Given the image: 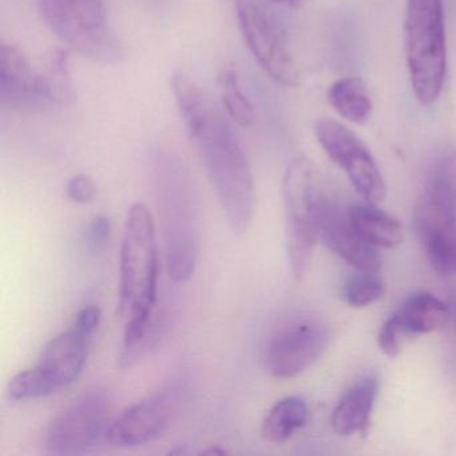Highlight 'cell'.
<instances>
[{
    "instance_id": "d4e9b609",
    "label": "cell",
    "mask_w": 456,
    "mask_h": 456,
    "mask_svg": "<svg viewBox=\"0 0 456 456\" xmlns=\"http://www.w3.org/2000/svg\"><path fill=\"white\" fill-rule=\"evenodd\" d=\"M111 221L106 216H95L85 231V242L87 249L92 252H98L105 247L106 242L110 239Z\"/></svg>"
},
{
    "instance_id": "f1b7e54d",
    "label": "cell",
    "mask_w": 456,
    "mask_h": 456,
    "mask_svg": "<svg viewBox=\"0 0 456 456\" xmlns=\"http://www.w3.org/2000/svg\"><path fill=\"white\" fill-rule=\"evenodd\" d=\"M455 317H456V306H455Z\"/></svg>"
},
{
    "instance_id": "83f0119b",
    "label": "cell",
    "mask_w": 456,
    "mask_h": 456,
    "mask_svg": "<svg viewBox=\"0 0 456 456\" xmlns=\"http://www.w3.org/2000/svg\"><path fill=\"white\" fill-rule=\"evenodd\" d=\"M272 2L281 4V6L290 7V9H298L304 4V0H272Z\"/></svg>"
},
{
    "instance_id": "8992f818",
    "label": "cell",
    "mask_w": 456,
    "mask_h": 456,
    "mask_svg": "<svg viewBox=\"0 0 456 456\" xmlns=\"http://www.w3.org/2000/svg\"><path fill=\"white\" fill-rule=\"evenodd\" d=\"M39 10L50 30L82 57L102 65H114L124 57L103 0H39Z\"/></svg>"
},
{
    "instance_id": "ac0fdd59",
    "label": "cell",
    "mask_w": 456,
    "mask_h": 456,
    "mask_svg": "<svg viewBox=\"0 0 456 456\" xmlns=\"http://www.w3.org/2000/svg\"><path fill=\"white\" fill-rule=\"evenodd\" d=\"M348 215L360 236L378 249H394L404 239L399 220L373 202L354 205Z\"/></svg>"
},
{
    "instance_id": "6da1fadb",
    "label": "cell",
    "mask_w": 456,
    "mask_h": 456,
    "mask_svg": "<svg viewBox=\"0 0 456 456\" xmlns=\"http://www.w3.org/2000/svg\"><path fill=\"white\" fill-rule=\"evenodd\" d=\"M173 94L221 209L236 233L247 231L255 210V183L244 149L223 111L191 77L172 79Z\"/></svg>"
},
{
    "instance_id": "603a6c76",
    "label": "cell",
    "mask_w": 456,
    "mask_h": 456,
    "mask_svg": "<svg viewBox=\"0 0 456 456\" xmlns=\"http://www.w3.org/2000/svg\"><path fill=\"white\" fill-rule=\"evenodd\" d=\"M221 103L232 121L242 127L252 126L255 122V108L241 89L237 69L224 68L218 78Z\"/></svg>"
},
{
    "instance_id": "4fadbf2b",
    "label": "cell",
    "mask_w": 456,
    "mask_h": 456,
    "mask_svg": "<svg viewBox=\"0 0 456 456\" xmlns=\"http://www.w3.org/2000/svg\"><path fill=\"white\" fill-rule=\"evenodd\" d=\"M175 397L170 391L159 392L125 408L111 420L108 440L118 447H134L161 436L175 412Z\"/></svg>"
},
{
    "instance_id": "30bf717a",
    "label": "cell",
    "mask_w": 456,
    "mask_h": 456,
    "mask_svg": "<svg viewBox=\"0 0 456 456\" xmlns=\"http://www.w3.org/2000/svg\"><path fill=\"white\" fill-rule=\"evenodd\" d=\"M314 135L365 201L378 204L386 199L387 186L380 169L367 146L352 130L333 119H320L314 125Z\"/></svg>"
},
{
    "instance_id": "7c38bea8",
    "label": "cell",
    "mask_w": 456,
    "mask_h": 456,
    "mask_svg": "<svg viewBox=\"0 0 456 456\" xmlns=\"http://www.w3.org/2000/svg\"><path fill=\"white\" fill-rule=\"evenodd\" d=\"M450 316V309L442 300L431 293H415L384 322L379 346L384 354L395 356L402 351L405 338L435 332L447 324Z\"/></svg>"
},
{
    "instance_id": "9c48e42d",
    "label": "cell",
    "mask_w": 456,
    "mask_h": 456,
    "mask_svg": "<svg viewBox=\"0 0 456 456\" xmlns=\"http://www.w3.org/2000/svg\"><path fill=\"white\" fill-rule=\"evenodd\" d=\"M240 30L258 65L277 84L300 85V73L276 20L255 0H236Z\"/></svg>"
},
{
    "instance_id": "52a82bcc",
    "label": "cell",
    "mask_w": 456,
    "mask_h": 456,
    "mask_svg": "<svg viewBox=\"0 0 456 456\" xmlns=\"http://www.w3.org/2000/svg\"><path fill=\"white\" fill-rule=\"evenodd\" d=\"M93 338L77 325L49 341L34 367L15 375L7 386L12 402L44 399L68 388L81 376Z\"/></svg>"
},
{
    "instance_id": "8fae6325",
    "label": "cell",
    "mask_w": 456,
    "mask_h": 456,
    "mask_svg": "<svg viewBox=\"0 0 456 456\" xmlns=\"http://www.w3.org/2000/svg\"><path fill=\"white\" fill-rule=\"evenodd\" d=\"M330 332L312 320L292 322L269 338L264 364L274 378L289 379L311 368L327 351Z\"/></svg>"
},
{
    "instance_id": "277c9868",
    "label": "cell",
    "mask_w": 456,
    "mask_h": 456,
    "mask_svg": "<svg viewBox=\"0 0 456 456\" xmlns=\"http://www.w3.org/2000/svg\"><path fill=\"white\" fill-rule=\"evenodd\" d=\"M404 49L413 94L421 105L431 106L447 73L443 0H407Z\"/></svg>"
},
{
    "instance_id": "ba28073f",
    "label": "cell",
    "mask_w": 456,
    "mask_h": 456,
    "mask_svg": "<svg viewBox=\"0 0 456 456\" xmlns=\"http://www.w3.org/2000/svg\"><path fill=\"white\" fill-rule=\"evenodd\" d=\"M113 396L103 387L82 392L63 408L45 432V450L53 455H78L94 448L108 436Z\"/></svg>"
},
{
    "instance_id": "484cf974",
    "label": "cell",
    "mask_w": 456,
    "mask_h": 456,
    "mask_svg": "<svg viewBox=\"0 0 456 456\" xmlns=\"http://www.w3.org/2000/svg\"><path fill=\"white\" fill-rule=\"evenodd\" d=\"M66 194H68L69 200L76 204H89L95 196L94 183L89 175H74L69 180Z\"/></svg>"
},
{
    "instance_id": "ffe728a7",
    "label": "cell",
    "mask_w": 456,
    "mask_h": 456,
    "mask_svg": "<svg viewBox=\"0 0 456 456\" xmlns=\"http://www.w3.org/2000/svg\"><path fill=\"white\" fill-rule=\"evenodd\" d=\"M308 418V405L303 397H284L266 413L261 426V435L266 442L281 444L303 428Z\"/></svg>"
},
{
    "instance_id": "9a60e30c",
    "label": "cell",
    "mask_w": 456,
    "mask_h": 456,
    "mask_svg": "<svg viewBox=\"0 0 456 456\" xmlns=\"http://www.w3.org/2000/svg\"><path fill=\"white\" fill-rule=\"evenodd\" d=\"M416 220L434 271L442 276L456 274V213L421 199Z\"/></svg>"
},
{
    "instance_id": "44dd1931",
    "label": "cell",
    "mask_w": 456,
    "mask_h": 456,
    "mask_svg": "<svg viewBox=\"0 0 456 456\" xmlns=\"http://www.w3.org/2000/svg\"><path fill=\"white\" fill-rule=\"evenodd\" d=\"M330 106L352 124L364 125L373 110L367 85L359 77L338 79L328 92Z\"/></svg>"
},
{
    "instance_id": "e0dca14e",
    "label": "cell",
    "mask_w": 456,
    "mask_h": 456,
    "mask_svg": "<svg viewBox=\"0 0 456 456\" xmlns=\"http://www.w3.org/2000/svg\"><path fill=\"white\" fill-rule=\"evenodd\" d=\"M378 391L379 381L376 376L368 375L356 381L333 410V431L341 436L364 432L370 424Z\"/></svg>"
},
{
    "instance_id": "cb8c5ba5",
    "label": "cell",
    "mask_w": 456,
    "mask_h": 456,
    "mask_svg": "<svg viewBox=\"0 0 456 456\" xmlns=\"http://www.w3.org/2000/svg\"><path fill=\"white\" fill-rule=\"evenodd\" d=\"M386 293V282L378 273L360 272L349 277L340 290V297L352 308H365L380 300Z\"/></svg>"
},
{
    "instance_id": "2e32d148",
    "label": "cell",
    "mask_w": 456,
    "mask_h": 456,
    "mask_svg": "<svg viewBox=\"0 0 456 456\" xmlns=\"http://www.w3.org/2000/svg\"><path fill=\"white\" fill-rule=\"evenodd\" d=\"M0 103L9 109H45L39 86V70H34L25 53L0 44Z\"/></svg>"
},
{
    "instance_id": "7402d4cb",
    "label": "cell",
    "mask_w": 456,
    "mask_h": 456,
    "mask_svg": "<svg viewBox=\"0 0 456 456\" xmlns=\"http://www.w3.org/2000/svg\"><path fill=\"white\" fill-rule=\"evenodd\" d=\"M423 199L456 213V149L443 151L429 165Z\"/></svg>"
},
{
    "instance_id": "7a4b0ae2",
    "label": "cell",
    "mask_w": 456,
    "mask_h": 456,
    "mask_svg": "<svg viewBox=\"0 0 456 456\" xmlns=\"http://www.w3.org/2000/svg\"><path fill=\"white\" fill-rule=\"evenodd\" d=\"M159 277L153 216L137 202L127 212L119 256L118 312L126 320L119 352L121 368L133 367L159 340Z\"/></svg>"
},
{
    "instance_id": "3957f363",
    "label": "cell",
    "mask_w": 456,
    "mask_h": 456,
    "mask_svg": "<svg viewBox=\"0 0 456 456\" xmlns=\"http://www.w3.org/2000/svg\"><path fill=\"white\" fill-rule=\"evenodd\" d=\"M153 173L167 273L185 282L196 272L201 249L199 197L188 170L173 154L159 153Z\"/></svg>"
},
{
    "instance_id": "5b68a950",
    "label": "cell",
    "mask_w": 456,
    "mask_h": 456,
    "mask_svg": "<svg viewBox=\"0 0 456 456\" xmlns=\"http://www.w3.org/2000/svg\"><path fill=\"white\" fill-rule=\"evenodd\" d=\"M314 164L304 157L293 159L282 181L285 240L288 260L296 279L305 276L322 231L327 197Z\"/></svg>"
},
{
    "instance_id": "4316f807",
    "label": "cell",
    "mask_w": 456,
    "mask_h": 456,
    "mask_svg": "<svg viewBox=\"0 0 456 456\" xmlns=\"http://www.w3.org/2000/svg\"><path fill=\"white\" fill-rule=\"evenodd\" d=\"M101 320H102V312L97 305H87L78 312L74 325L79 330H85L89 335L94 336L100 328Z\"/></svg>"
},
{
    "instance_id": "d6986e66",
    "label": "cell",
    "mask_w": 456,
    "mask_h": 456,
    "mask_svg": "<svg viewBox=\"0 0 456 456\" xmlns=\"http://www.w3.org/2000/svg\"><path fill=\"white\" fill-rule=\"evenodd\" d=\"M69 53L57 50L47 58L44 68L39 70L42 102L45 109L58 106L66 108L76 101V89L69 66Z\"/></svg>"
},
{
    "instance_id": "5bb4252c",
    "label": "cell",
    "mask_w": 456,
    "mask_h": 456,
    "mask_svg": "<svg viewBox=\"0 0 456 456\" xmlns=\"http://www.w3.org/2000/svg\"><path fill=\"white\" fill-rule=\"evenodd\" d=\"M320 239L335 255L357 271L370 273L380 271L383 261L378 248L368 244L354 229L348 212L330 200H325Z\"/></svg>"
}]
</instances>
